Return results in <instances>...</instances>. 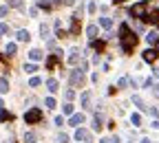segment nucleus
<instances>
[{
	"instance_id": "0eeeda50",
	"label": "nucleus",
	"mask_w": 159,
	"mask_h": 143,
	"mask_svg": "<svg viewBox=\"0 0 159 143\" xmlns=\"http://www.w3.org/2000/svg\"><path fill=\"white\" fill-rule=\"evenodd\" d=\"M157 59V51H152V49H148V51H144V62H148V64H152Z\"/></svg>"
},
{
	"instance_id": "8fccbe9b",
	"label": "nucleus",
	"mask_w": 159,
	"mask_h": 143,
	"mask_svg": "<svg viewBox=\"0 0 159 143\" xmlns=\"http://www.w3.org/2000/svg\"><path fill=\"white\" fill-rule=\"evenodd\" d=\"M157 93H159V90H157Z\"/></svg>"
},
{
	"instance_id": "49530a36",
	"label": "nucleus",
	"mask_w": 159,
	"mask_h": 143,
	"mask_svg": "<svg viewBox=\"0 0 159 143\" xmlns=\"http://www.w3.org/2000/svg\"><path fill=\"white\" fill-rule=\"evenodd\" d=\"M155 77H157V79H159V68H155Z\"/></svg>"
},
{
	"instance_id": "ddd939ff",
	"label": "nucleus",
	"mask_w": 159,
	"mask_h": 143,
	"mask_svg": "<svg viewBox=\"0 0 159 143\" xmlns=\"http://www.w3.org/2000/svg\"><path fill=\"white\" fill-rule=\"evenodd\" d=\"M9 90V81H7V77H2L0 79V95H5Z\"/></svg>"
},
{
	"instance_id": "7ed1b4c3",
	"label": "nucleus",
	"mask_w": 159,
	"mask_h": 143,
	"mask_svg": "<svg viewBox=\"0 0 159 143\" xmlns=\"http://www.w3.org/2000/svg\"><path fill=\"white\" fill-rule=\"evenodd\" d=\"M130 15H133V18H144V15H146V2H137V5H133Z\"/></svg>"
},
{
	"instance_id": "6ab92c4d",
	"label": "nucleus",
	"mask_w": 159,
	"mask_h": 143,
	"mask_svg": "<svg viewBox=\"0 0 159 143\" xmlns=\"http://www.w3.org/2000/svg\"><path fill=\"white\" fill-rule=\"evenodd\" d=\"M47 86H49L51 93H55V90H57V81H55V79H49V81H47Z\"/></svg>"
},
{
	"instance_id": "dca6fc26",
	"label": "nucleus",
	"mask_w": 159,
	"mask_h": 143,
	"mask_svg": "<svg viewBox=\"0 0 159 143\" xmlns=\"http://www.w3.org/2000/svg\"><path fill=\"white\" fill-rule=\"evenodd\" d=\"M91 46L95 51H104V42H102V40H91Z\"/></svg>"
},
{
	"instance_id": "f3484780",
	"label": "nucleus",
	"mask_w": 159,
	"mask_h": 143,
	"mask_svg": "<svg viewBox=\"0 0 159 143\" xmlns=\"http://www.w3.org/2000/svg\"><path fill=\"white\" fill-rule=\"evenodd\" d=\"M93 130H102V117L99 115H95V119H93Z\"/></svg>"
},
{
	"instance_id": "412c9836",
	"label": "nucleus",
	"mask_w": 159,
	"mask_h": 143,
	"mask_svg": "<svg viewBox=\"0 0 159 143\" xmlns=\"http://www.w3.org/2000/svg\"><path fill=\"white\" fill-rule=\"evenodd\" d=\"M25 143H35V134L33 132H27L25 134Z\"/></svg>"
},
{
	"instance_id": "ea45409f",
	"label": "nucleus",
	"mask_w": 159,
	"mask_h": 143,
	"mask_svg": "<svg viewBox=\"0 0 159 143\" xmlns=\"http://www.w3.org/2000/svg\"><path fill=\"white\" fill-rule=\"evenodd\" d=\"M64 97H66V99H69V101H71V99H73V97H75V93H73V90H66V95H64Z\"/></svg>"
},
{
	"instance_id": "f03ea898",
	"label": "nucleus",
	"mask_w": 159,
	"mask_h": 143,
	"mask_svg": "<svg viewBox=\"0 0 159 143\" xmlns=\"http://www.w3.org/2000/svg\"><path fill=\"white\" fill-rule=\"evenodd\" d=\"M40 119H42V112H40L38 108H31V110H27V115H25V121H27V124H38Z\"/></svg>"
},
{
	"instance_id": "2eb2a0df",
	"label": "nucleus",
	"mask_w": 159,
	"mask_h": 143,
	"mask_svg": "<svg viewBox=\"0 0 159 143\" xmlns=\"http://www.w3.org/2000/svg\"><path fill=\"white\" fill-rule=\"evenodd\" d=\"M99 27L111 29V27H113V20H111V18H99Z\"/></svg>"
},
{
	"instance_id": "e433bc0d",
	"label": "nucleus",
	"mask_w": 159,
	"mask_h": 143,
	"mask_svg": "<svg viewBox=\"0 0 159 143\" xmlns=\"http://www.w3.org/2000/svg\"><path fill=\"white\" fill-rule=\"evenodd\" d=\"M57 141H60V143H69V136H66V134H60Z\"/></svg>"
},
{
	"instance_id": "79ce46f5",
	"label": "nucleus",
	"mask_w": 159,
	"mask_h": 143,
	"mask_svg": "<svg viewBox=\"0 0 159 143\" xmlns=\"http://www.w3.org/2000/svg\"><path fill=\"white\" fill-rule=\"evenodd\" d=\"M150 126H152L155 130H159V119H155V121H152V124H150Z\"/></svg>"
},
{
	"instance_id": "aec40b11",
	"label": "nucleus",
	"mask_w": 159,
	"mask_h": 143,
	"mask_svg": "<svg viewBox=\"0 0 159 143\" xmlns=\"http://www.w3.org/2000/svg\"><path fill=\"white\" fill-rule=\"evenodd\" d=\"M16 51H18V46L11 42V44H7V55H16Z\"/></svg>"
},
{
	"instance_id": "473e14b6",
	"label": "nucleus",
	"mask_w": 159,
	"mask_h": 143,
	"mask_svg": "<svg viewBox=\"0 0 159 143\" xmlns=\"http://www.w3.org/2000/svg\"><path fill=\"white\" fill-rule=\"evenodd\" d=\"M128 81H130V79H128V77H122V79H119V88H124V86H126V84H128Z\"/></svg>"
},
{
	"instance_id": "2f4dec72",
	"label": "nucleus",
	"mask_w": 159,
	"mask_h": 143,
	"mask_svg": "<svg viewBox=\"0 0 159 143\" xmlns=\"http://www.w3.org/2000/svg\"><path fill=\"white\" fill-rule=\"evenodd\" d=\"M82 106H84V108H89V93H84V95H82Z\"/></svg>"
},
{
	"instance_id": "a878e982",
	"label": "nucleus",
	"mask_w": 159,
	"mask_h": 143,
	"mask_svg": "<svg viewBox=\"0 0 159 143\" xmlns=\"http://www.w3.org/2000/svg\"><path fill=\"white\" fill-rule=\"evenodd\" d=\"M62 110H64V115H73V104H64Z\"/></svg>"
},
{
	"instance_id": "37998d69",
	"label": "nucleus",
	"mask_w": 159,
	"mask_h": 143,
	"mask_svg": "<svg viewBox=\"0 0 159 143\" xmlns=\"http://www.w3.org/2000/svg\"><path fill=\"white\" fill-rule=\"evenodd\" d=\"M62 2H64V5H69V7H71V5H73V2H75V0H62Z\"/></svg>"
},
{
	"instance_id": "cd10ccee",
	"label": "nucleus",
	"mask_w": 159,
	"mask_h": 143,
	"mask_svg": "<svg viewBox=\"0 0 159 143\" xmlns=\"http://www.w3.org/2000/svg\"><path fill=\"white\" fill-rule=\"evenodd\" d=\"M25 71L31 75V73H35V71H38V66H35V64H27V66H25Z\"/></svg>"
},
{
	"instance_id": "a19ab883",
	"label": "nucleus",
	"mask_w": 159,
	"mask_h": 143,
	"mask_svg": "<svg viewBox=\"0 0 159 143\" xmlns=\"http://www.w3.org/2000/svg\"><path fill=\"white\" fill-rule=\"evenodd\" d=\"M7 31H9V27H7V24H0V33H7Z\"/></svg>"
},
{
	"instance_id": "20e7f679",
	"label": "nucleus",
	"mask_w": 159,
	"mask_h": 143,
	"mask_svg": "<svg viewBox=\"0 0 159 143\" xmlns=\"http://www.w3.org/2000/svg\"><path fill=\"white\" fill-rule=\"evenodd\" d=\"M69 79H71V84H73V86H80V84L84 81V71H82V68H80V71H73Z\"/></svg>"
},
{
	"instance_id": "4c0bfd02",
	"label": "nucleus",
	"mask_w": 159,
	"mask_h": 143,
	"mask_svg": "<svg viewBox=\"0 0 159 143\" xmlns=\"http://www.w3.org/2000/svg\"><path fill=\"white\" fill-rule=\"evenodd\" d=\"M53 124H55V126H64V119H62V117H55Z\"/></svg>"
},
{
	"instance_id": "a211bd4d",
	"label": "nucleus",
	"mask_w": 159,
	"mask_h": 143,
	"mask_svg": "<svg viewBox=\"0 0 159 143\" xmlns=\"http://www.w3.org/2000/svg\"><path fill=\"white\" fill-rule=\"evenodd\" d=\"M55 64H57V55H51V57L47 59V66H49V68H53Z\"/></svg>"
},
{
	"instance_id": "a18cd8bd",
	"label": "nucleus",
	"mask_w": 159,
	"mask_h": 143,
	"mask_svg": "<svg viewBox=\"0 0 159 143\" xmlns=\"http://www.w3.org/2000/svg\"><path fill=\"white\" fill-rule=\"evenodd\" d=\"M142 143H152V141L150 139H142Z\"/></svg>"
},
{
	"instance_id": "1a4fd4ad",
	"label": "nucleus",
	"mask_w": 159,
	"mask_h": 143,
	"mask_svg": "<svg viewBox=\"0 0 159 143\" xmlns=\"http://www.w3.org/2000/svg\"><path fill=\"white\" fill-rule=\"evenodd\" d=\"M16 37H18V42H29V31H25V29H20L18 33H16Z\"/></svg>"
},
{
	"instance_id": "09e8293b",
	"label": "nucleus",
	"mask_w": 159,
	"mask_h": 143,
	"mask_svg": "<svg viewBox=\"0 0 159 143\" xmlns=\"http://www.w3.org/2000/svg\"><path fill=\"white\" fill-rule=\"evenodd\" d=\"M157 49H159V42H157Z\"/></svg>"
},
{
	"instance_id": "393cba45",
	"label": "nucleus",
	"mask_w": 159,
	"mask_h": 143,
	"mask_svg": "<svg viewBox=\"0 0 159 143\" xmlns=\"http://www.w3.org/2000/svg\"><path fill=\"white\" fill-rule=\"evenodd\" d=\"M9 5L16 7V9H22V7H25V5H22V0H9Z\"/></svg>"
},
{
	"instance_id": "7c9ffc66",
	"label": "nucleus",
	"mask_w": 159,
	"mask_h": 143,
	"mask_svg": "<svg viewBox=\"0 0 159 143\" xmlns=\"http://www.w3.org/2000/svg\"><path fill=\"white\" fill-rule=\"evenodd\" d=\"M40 81H42V79H40V77H31V81H29V84L35 88V86H40Z\"/></svg>"
},
{
	"instance_id": "4468645a",
	"label": "nucleus",
	"mask_w": 159,
	"mask_h": 143,
	"mask_svg": "<svg viewBox=\"0 0 159 143\" xmlns=\"http://www.w3.org/2000/svg\"><path fill=\"white\" fill-rule=\"evenodd\" d=\"M77 59H80V51H77V49H73V51H71V55H69V64H75Z\"/></svg>"
},
{
	"instance_id": "c85d7f7f",
	"label": "nucleus",
	"mask_w": 159,
	"mask_h": 143,
	"mask_svg": "<svg viewBox=\"0 0 159 143\" xmlns=\"http://www.w3.org/2000/svg\"><path fill=\"white\" fill-rule=\"evenodd\" d=\"M80 31V24H77V20H73L71 22V33H77Z\"/></svg>"
},
{
	"instance_id": "9b49d317",
	"label": "nucleus",
	"mask_w": 159,
	"mask_h": 143,
	"mask_svg": "<svg viewBox=\"0 0 159 143\" xmlns=\"http://www.w3.org/2000/svg\"><path fill=\"white\" fill-rule=\"evenodd\" d=\"M29 57L33 59V62H38V59H42V51H40V49H31L29 51Z\"/></svg>"
},
{
	"instance_id": "5701e85b",
	"label": "nucleus",
	"mask_w": 159,
	"mask_h": 143,
	"mask_svg": "<svg viewBox=\"0 0 159 143\" xmlns=\"http://www.w3.org/2000/svg\"><path fill=\"white\" fill-rule=\"evenodd\" d=\"M9 119H13L7 110H0V121H9Z\"/></svg>"
},
{
	"instance_id": "b1692460",
	"label": "nucleus",
	"mask_w": 159,
	"mask_h": 143,
	"mask_svg": "<svg viewBox=\"0 0 159 143\" xmlns=\"http://www.w3.org/2000/svg\"><path fill=\"white\" fill-rule=\"evenodd\" d=\"M40 33L42 37H49V24H40Z\"/></svg>"
},
{
	"instance_id": "f704fd0d",
	"label": "nucleus",
	"mask_w": 159,
	"mask_h": 143,
	"mask_svg": "<svg viewBox=\"0 0 159 143\" xmlns=\"http://www.w3.org/2000/svg\"><path fill=\"white\" fill-rule=\"evenodd\" d=\"M40 7H42V9H51V2H49V0H42V2H40Z\"/></svg>"
},
{
	"instance_id": "f257e3e1",
	"label": "nucleus",
	"mask_w": 159,
	"mask_h": 143,
	"mask_svg": "<svg viewBox=\"0 0 159 143\" xmlns=\"http://www.w3.org/2000/svg\"><path fill=\"white\" fill-rule=\"evenodd\" d=\"M119 31H122V35H119V42H122V49L128 53V51H133L135 46H137V35L128 29V24H122L119 27Z\"/></svg>"
},
{
	"instance_id": "c756f323",
	"label": "nucleus",
	"mask_w": 159,
	"mask_h": 143,
	"mask_svg": "<svg viewBox=\"0 0 159 143\" xmlns=\"http://www.w3.org/2000/svg\"><path fill=\"white\" fill-rule=\"evenodd\" d=\"M130 121H133L135 126H139V124H142V117H139V115H133V117H130Z\"/></svg>"
},
{
	"instance_id": "9d476101",
	"label": "nucleus",
	"mask_w": 159,
	"mask_h": 143,
	"mask_svg": "<svg viewBox=\"0 0 159 143\" xmlns=\"http://www.w3.org/2000/svg\"><path fill=\"white\" fill-rule=\"evenodd\" d=\"M86 35H89V40H95L97 37V27L95 24H89L86 27Z\"/></svg>"
},
{
	"instance_id": "de8ad7c7",
	"label": "nucleus",
	"mask_w": 159,
	"mask_h": 143,
	"mask_svg": "<svg viewBox=\"0 0 159 143\" xmlns=\"http://www.w3.org/2000/svg\"><path fill=\"white\" fill-rule=\"evenodd\" d=\"M2 106H5V104H2V99H0V110H2Z\"/></svg>"
},
{
	"instance_id": "4be33fe9",
	"label": "nucleus",
	"mask_w": 159,
	"mask_h": 143,
	"mask_svg": "<svg viewBox=\"0 0 159 143\" xmlns=\"http://www.w3.org/2000/svg\"><path fill=\"white\" fill-rule=\"evenodd\" d=\"M44 104H47V108H49V110H53V108H55V99H53V97H47Z\"/></svg>"
},
{
	"instance_id": "39448f33",
	"label": "nucleus",
	"mask_w": 159,
	"mask_h": 143,
	"mask_svg": "<svg viewBox=\"0 0 159 143\" xmlns=\"http://www.w3.org/2000/svg\"><path fill=\"white\" fill-rule=\"evenodd\" d=\"M75 139H77V141H84V143H91V134H89L84 128H77V132H75Z\"/></svg>"
},
{
	"instance_id": "423d86ee",
	"label": "nucleus",
	"mask_w": 159,
	"mask_h": 143,
	"mask_svg": "<svg viewBox=\"0 0 159 143\" xmlns=\"http://www.w3.org/2000/svg\"><path fill=\"white\" fill-rule=\"evenodd\" d=\"M144 20H146V22H150V24H159V9L150 11V13H148V15H146Z\"/></svg>"
},
{
	"instance_id": "bb28decb",
	"label": "nucleus",
	"mask_w": 159,
	"mask_h": 143,
	"mask_svg": "<svg viewBox=\"0 0 159 143\" xmlns=\"http://www.w3.org/2000/svg\"><path fill=\"white\" fill-rule=\"evenodd\" d=\"M133 104H135V106H137V108H144V101H142V99H139V97H137V95H135V97H133Z\"/></svg>"
},
{
	"instance_id": "58836bf2",
	"label": "nucleus",
	"mask_w": 159,
	"mask_h": 143,
	"mask_svg": "<svg viewBox=\"0 0 159 143\" xmlns=\"http://www.w3.org/2000/svg\"><path fill=\"white\" fill-rule=\"evenodd\" d=\"M55 35H57V37H66V31H64V29H57Z\"/></svg>"
},
{
	"instance_id": "c9c22d12",
	"label": "nucleus",
	"mask_w": 159,
	"mask_h": 143,
	"mask_svg": "<svg viewBox=\"0 0 159 143\" xmlns=\"http://www.w3.org/2000/svg\"><path fill=\"white\" fill-rule=\"evenodd\" d=\"M9 13V7H0V18H5Z\"/></svg>"
},
{
	"instance_id": "72a5a7b5",
	"label": "nucleus",
	"mask_w": 159,
	"mask_h": 143,
	"mask_svg": "<svg viewBox=\"0 0 159 143\" xmlns=\"http://www.w3.org/2000/svg\"><path fill=\"white\" fill-rule=\"evenodd\" d=\"M97 11V5L95 2H89V13H95Z\"/></svg>"
},
{
	"instance_id": "f8f14e48",
	"label": "nucleus",
	"mask_w": 159,
	"mask_h": 143,
	"mask_svg": "<svg viewBox=\"0 0 159 143\" xmlns=\"http://www.w3.org/2000/svg\"><path fill=\"white\" fill-rule=\"evenodd\" d=\"M146 40H148L150 44H157V42H159V31H150V33L146 35Z\"/></svg>"
},
{
	"instance_id": "c03bdc74",
	"label": "nucleus",
	"mask_w": 159,
	"mask_h": 143,
	"mask_svg": "<svg viewBox=\"0 0 159 143\" xmlns=\"http://www.w3.org/2000/svg\"><path fill=\"white\" fill-rule=\"evenodd\" d=\"M113 2H115V5H122V2H124V0H113Z\"/></svg>"
},
{
	"instance_id": "6e6552de",
	"label": "nucleus",
	"mask_w": 159,
	"mask_h": 143,
	"mask_svg": "<svg viewBox=\"0 0 159 143\" xmlns=\"http://www.w3.org/2000/svg\"><path fill=\"white\" fill-rule=\"evenodd\" d=\"M82 121H84V115H71V119H69V126H80V124H82Z\"/></svg>"
}]
</instances>
